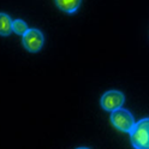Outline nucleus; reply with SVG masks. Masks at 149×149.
<instances>
[{"label": "nucleus", "instance_id": "nucleus-5", "mask_svg": "<svg viewBox=\"0 0 149 149\" xmlns=\"http://www.w3.org/2000/svg\"><path fill=\"white\" fill-rule=\"evenodd\" d=\"M82 0H55V5L59 7V10L66 13H74L79 6Z\"/></svg>", "mask_w": 149, "mask_h": 149}, {"label": "nucleus", "instance_id": "nucleus-2", "mask_svg": "<svg viewBox=\"0 0 149 149\" xmlns=\"http://www.w3.org/2000/svg\"><path fill=\"white\" fill-rule=\"evenodd\" d=\"M109 119H111V124L113 125L114 129H117L120 132H126V134L131 132V130L136 124L134 116L123 107L111 112Z\"/></svg>", "mask_w": 149, "mask_h": 149}, {"label": "nucleus", "instance_id": "nucleus-7", "mask_svg": "<svg viewBox=\"0 0 149 149\" xmlns=\"http://www.w3.org/2000/svg\"><path fill=\"white\" fill-rule=\"evenodd\" d=\"M28 29H29V28H28L26 23L24 21H22V19H15L12 22V31L15 34H17V35L23 36L28 31Z\"/></svg>", "mask_w": 149, "mask_h": 149}, {"label": "nucleus", "instance_id": "nucleus-6", "mask_svg": "<svg viewBox=\"0 0 149 149\" xmlns=\"http://www.w3.org/2000/svg\"><path fill=\"white\" fill-rule=\"evenodd\" d=\"M12 19L11 17L4 13L0 12V35L1 36H8L12 31Z\"/></svg>", "mask_w": 149, "mask_h": 149}, {"label": "nucleus", "instance_id": "nucleus-1", "mask_svg": "<svg viewBox=\"0 0 149 149\" xmlns=\"http://www.w3.org/2000/svg\"><path fill=\"white\" fill-rule=\"evenodd\" d=\"M130 141L135 149H149V117L136 122L130 132Z\"/></svg>", "mask_w": 149, "mask_h": 149}, {"label": "nucleus", "instance_id": "nucleus-3", "mask_svg": "<svg viewBox=\"0 0 149 149\" xmlns=\"http://www.w3.org/2000/svg\"><path fill=\"white\" fill-rule=\"evenodd\" d=\"M22 42L28 52L37 53L40 52L45 43L43 34L39 29H28V31L22 36Z\"/></svg>", "mask_w": 149, "mask_h": 149}, {"label": "nucleus", "instance_id": "nucleus-4", "mask_svg": "<svg viewBox=\"0 0 149 149\" xmlns=\"http://www.w3.org/2000/svg\"><path fill=\"white\" fill-rule=\"evenodd\" d=\"M125 102V96L119 90H108L101 96L100 104L101 107L107 112H113L116 109L122 108Z\"/></svg>", "mask_w": 149, "mask_h": 149}, {"label": "nucleus", "instance_id": "nucleus-8", "mask_svg": "<svg viewBox=\"0 0 149 149\" xmlns=\"http://www.w3.org/2000/svg\"><path fill=\"white\" fill-rule=\"evenodd\" d=\"M76 149H89V148H87V147H79V148H76Z\"/></svg>", "mask_w": 149, "mask_h": 149}]
</instances>
